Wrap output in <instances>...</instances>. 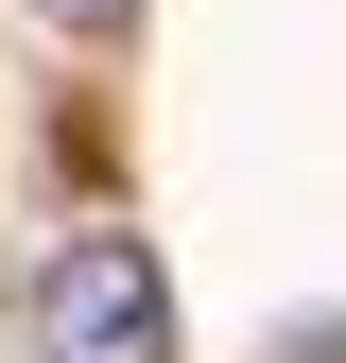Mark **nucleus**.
Listing matches in <instances>:
<instances>
[{
  "label": "nucleus",
  "instance_id": "nucleus-1",
  "mask_svg": "<svg viewBox=\"0 0 346 363\" xmlns=\"http://www.w3.org/2000/svg\"><path fill=\"white\" fill-rule=\"evenodd\" d=\"M35 363H173V277L139 225H69L35 259Z\"/></svg>",
  "mask_w": 346,
  "mask_h": 363
},
{
  "label": "nucleus",
  "instance_id": "nucleus-2",
  "mask_svg": "<svg viewBox=\"0 0 346 363\" xmlns=\"http://www.w3.org/2000/svg\"><path fill=\"white\" fill-rule=\"evenodd\" d=\"M52 35H139V0H35Z\"/></svg>",
  "mask_w": 346,
  "mask_h": 363
}]
</instances>
